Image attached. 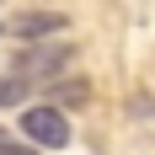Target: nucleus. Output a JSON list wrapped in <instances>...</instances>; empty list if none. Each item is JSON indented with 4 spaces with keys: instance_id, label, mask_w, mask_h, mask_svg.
Segmentation results:
<instances>
[{
    "instance_id": "nucleus-1",
    "label": "nucleus",
    "mask_w": 155,
    "mask_h": 155,
    "mask_svg": "<svg viewBox=\"0 0 155 155\" xmlns=\"http://www.w3.org/2000/svg\"><path fill=\"white\" fill-rule=\"evenodd\" d=\"M21 134H27L32 144H43V150H64V144H70V118H64L54 102H43V107L21 112Z\"/></svg>"
},
{
    "instance_id": "nucleus-2",
    "label": "nucleus",
    "mask_w": 155,
    "mask_h": 155,
    "mask_svg": "<svg viewBox=\"0 0 155 155\" xmlns=\"http://www.w3.org/2000/svg\"><path fill=\"white\" fill-rule=\"evenodd\" d=\"M75 59L70 54V43H43V48H21L16 54V75H27V80H54L64 70V64Z\"/></svg>"
},
{
    "instance_id": "nucleus-3",
    "label": "nucleus",
    "mask_w": 155,
    "mask_h": 155,
    "mask_svg": "<svg viewBox=\"0 0 155 155\" xmlns=\"http://www.w3.org/2000/svg\"><path fill=\"white\" fill-rule=\"evenodd\" d=\"M16 32L21 38H48V32H64V16L59 11H27V16H16Z\"/></svg>"
},
{
    "instance_id": "nucleus-4",
    "label": "nucleus",
    "mask_w": 155,
    "mask_h": 155,
    "mask_svg": "<svg viewBox=\"0 0 155 155\" xmlns=\"http://www.w3.org/2000/svg\"><path fill=\"white\" fill-rule=\"evenodd\" d=\"M27 91H32V80H27V75H5V80H0V107H16Z\"/></svg>"
},
{
    "instance_id": "nucleus-5",
    "label": "nucleus",
    "mask_w": 155,
    "mask_h": 155,
    "mask_svg": "<svg viewBox=\"0 0 155 155\" xmlns=\"http://www.w3.org/2000/svg\"><path fill=\"white\" fill-rule=\"evenodd\" d=\"M86 96H91V86H86V80H64V86H54V91H48V102H86Z\"/></svg>"
},
{
    "instance_id": "nucleus-6",
    "label": "nucleus",
    "mask_w": 155,
    "mask_h": 155,
    "mask_svg": "<svg viewBox=\"0 0 155 155\" xmlns=\"http://www.w3.org/2000/svg\"><path fill=\"white\" fill-rule=\"evenodd\" d=\"M0 155H43V150H27V144H5Z\"/></svg>"
},
{
    "instance_id": "nucleus-7",
    "label": "nucleus",
    "mask_w": 155,
    "mask_h": 155,
    "mask_svg": "<svg viewBox=\"0 0 155 155\" xmlns=\"http://www.w3.org/2000/svg\"><path fill=\"white\" fill-rule=\"evenodd\" d=\"M5 144H11V134H5V128H0V150H5Z\"/></svg>"
}]
</instances>
